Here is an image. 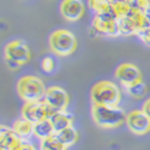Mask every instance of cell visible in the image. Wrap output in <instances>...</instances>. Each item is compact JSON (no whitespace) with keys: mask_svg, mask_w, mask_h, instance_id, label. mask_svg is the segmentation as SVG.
Segmentation results:
<instances>
[{"mask_svg":"<svg viewBox=\"0 0 150 150\" xmlns=\"http://www.w3.org/2000/svg\"><path fill=\"white\" fill-rule=\"evenodd\" d=\"M144 113H145V115L150 119V98H148L146 101L144 102V105H143V109H142Z\"/></svg>","mask_w":150,"mask_h":150,"instance_id":"d4e9b609","label":"cell"},{"mask_svg":"<svg viewBox=\"0 0 150 150\" xmlns=\"http://www.w3.org/2000/svg\"><path fill=\"white\" fill-rule=\"evenodd\" d=\"M127 115L119 107L93 106V119L97 126L102 129H115L126 122Z\"/></svg>","mask_w":150,"mask_h":150,"instance_id":"6da1fadb","label":"cell"},{"mask_svg":"<svg viewBox=\"0 0 150 150\" xmlns=\"http://www.w3.org/2000/svg\"><path fill=\"white\" fill-rule=\"evenodd\" d=\"M110 4H114V3H132V0H109Z\"/></svg>","mask_w":150,"mask_h":150,"instance_id":"83f0119b","label":"cell"},{"mask_svg":"<svg viewBox=\"0 0 150 150\" xmlns=\"http://www.w3.org/2000/svg\"><path fill=\"white\" fill-rule=\"evenodd\" d=\"M6 65L8 66L10 70H18V69L21 67L19 64H17V62L12 61V60H10V59H6Z\"/></svg>","mask_w":150,"mask_h":150,"instance_id":"484cf974","label":"cell"},{"mask_svg":"<svg viewBox=\"0 0 150 150\" xmlns=\"http://www.w3.org/2000/svg\"><path fill=\"white\" fill-rule=\"evenodd\" d=\"M117 79L126 88V86L142 81L141 70L133 64H121L115 70Z\"/></svg>","mask_w":150,"mask_h":150,"instance_id":"30bf717a","label":"cell"},{"mask_svg":"<svg viewBox=\"0 0 150 150\" xmlns=\"http://www.w3.org/2000/svg\"><path fill=\"white\" fill-rule=\"evenodd\" d=\"M118 27H119L120 35L129 36V35H133V34H136V35L139 34V30H138V28H137L136 23L129 16L118 19Z\"/></svg>","mask_w":150,"mask_h":150,"instance_id":"ac0fdd59","label":"cell"},{"mask_svg":"<svg viewBox=\"0 0 150 150\" xmlns=\"http://www.w3.org/2000/svg\"><path fill=\"white\" fill-rule=\"evenodd\" d=\"M126 125L129 130L134 134H145L150 131V119L143 110H132L127 114Z\"/></svg>","mask_w":150,"mask_h":150,"instance_id":"ba28073f","label":"cell"},{"mask_svg":"<svg viewBox=\"0 0 150 150\" xmlns=\"http://www.w3.org/2000/svg\"><path fill=\"white\" fill-rule=\"evenodd\" d=\"M121 98V93L118 85L109 81L98 82L93 86L91 100L93 103L97 106L118 107Z\"/></svg>","mask_w":150,"mask_h":150,"instance_id":"7a4b0ae2","label":"cell"},{"mask_svg":"<svg viewBox=\"0 0 150 150\" xmlns=\"http://www.w3.org/2000/svg\"><path fill=\"white\" fill-rule=\"evenodd\" d=\"M30 49L22 40H13L5 47V58L17 62L21 66L30 60Z\"/></svg>","mask_w":150,"mask_h":150,"instance_id":"8992f818","label":"cell"},{"mask_svg":"<svg viewBox=\"0 0 150 150\" xmlns=\"http://www.w3.org/2000/svg\"><path fill=\"white\" fill-rule=\"evenodd\" d=\"M43 100L55 113L57 112L66 110L69 106V101H70L69 94L66 93V90L60 88V86H55V85L49 86L47 89Z\"/></svg>","mask_w":150,"mask_h":150,"instance_id":"52a82bcc","label":"cell"},{"mask_svg":"<svg viewBox=\"0 0 150 150\" xmlns=\"http://www.w3.org/2000/svg\"><path fill=\"white\" fill-rule=\"evenodd\" d=\"M55 112L49 107L45 100L36 102H28L22 108V118L33 124H37L42 120L51 119Z\"/></svg>","mask_w":150,"mask_h":150,"instance_id":"5b68a950","label":"cell"},{"mask_svg":"<svg viewBox=\"0 0 150 150\" xmlns=\"http://www.w3.org/2000/svg\"><path fill=\"white\" fill-rule=\"evenodd\" d=\"M132 5L130 3H114L112 4V12L110 15L115 17L117 19L124 18L129 15V12L131 11Z\"/></svg>","mask_w":150,"mask_h":150,"instance_id":"ffe728a7","label":"cell"},{"mask_svg":"<svg viewBox=\"0 0 150 150\" xmlns=\"http://www.w3.org/2000/svg\"><path fill=\"white\" fill-rule=\"evenodd\" d=\"M23 144L22 138L13 129L1 126L0 130V150H17Z\"/></svg>","mask_w":150,"mask_h":150,"instance_id":"7c38bea8","label":"cell"},{"mask_svg":"<svg viewBox=\"0 0 150 150\" xmlns=\"http://www.w3.org/2000/svg\"><path fill=\"white\" fill-rule=\"evenodd\" d=\"M40 149L41 150H66L67 148L62 144L54 134L53 137H49L47 139L41 141Z\"/></svg>","mask_w":150,"mask_h":150,"instance_id":"44dd1931","label":"cell"},{"mask_svg":"<svg viewBox=\"0 0 150 150\" xmlns=\"http://www.w3.org/2000/svg\"><path fill=\"white\" fill-rule=\"evenodd\" d=\"M93 28L100 33L107 36H118L119 27H118V19L113 17L110 13L108 15H100L95 16L93 21Z\"/></svg>","mask_w":150,"mask_h":150,"instance_id":"9c48e42d","label":"cell"},{"mask_svg":"<svg viewBox=\"0 0 150 150\" xmlns=\"http://www.w3.org/2000/svg\"><path fill=\"white\" fill-rule=\"evenodd\" d=\"M51 122L53 125V129H54V133H59L62 130H65L70 126H72V122H73V117L67 113L66 110H62V112H57L51 117Z\"/></svg>","mask_w":150,"mask_h":150,"instance_id":"4fadbf2b","label":"cell"},{"mask_svg":"<svg viewBox=\"0 0 150 150\" xmlns=\"http://www.w3.org/2000/svg\"><path fill=\"white\" fill-rule=\"evenodd\" d=\"M34 134L41 141L47 139L49 137H53L55 133H54V129L51 120L46 119L37 124H34Z\"/></svg>","mask_w":150,"mask_h":150,"instance_id":"9a60e30c","label":"cell"},{"mask_svg":"<svg viewBox=\"0 0 150 150\" xmlns=\"http://www.w3.org/2000/svg\"><path fill=\"white\" fill-rule=\"evenodd\" d=\"M62 17L69 22H77L84 15V5L82 0H62L60 5Z\"/></svg>","mask_w":150,"mask_h":150,"instance_id":"8fae6325","label":"cell"},{"mask_svg":"<svg viewBox=\"0 0 150 150\" xmlns=\"http://www.w3.org/2000/svg\"><path fill=\"white\" fill-rule=\"evenodd\" d=\"M138 36H139V39L143 41L144 45H146V46L150 47V28H148V29L141 31V33L138 34Z\"/></svg>","mask_w":150,"mask_h":150,"instance_id":"cb8c5ba5","label":"cell"},{"mask_svg":"<svg viewBox=\"0 0 150 150\" xmlns=\"http://www.w3.org/2000/svg\"><path fill=\"white\" fill-rule=\"evenodd\" d=\"M41 67H42V70H43L45 72H47V73L52 72V71L54 70V67H55V61H54V59L51 58V57L43 58L42 61H41Z\"/></svg>","mask_w":150,"mask_h":150,"instance_id":"603a6c76","label":"cell"},{"mask_svg":"<svg viewBox=\"0 0 150 150\" xmlns=\"http://www.w3.org/2000/svg\"><path fill=\"white\" fill-rule=\"evenodd\" d=\"M17 150H35V148L31 145V144H28V143H23Z\"/></svg>","mask_w":150,"mask_h":150,"instance_id":"4316f807","label":"cell"},{"mask_svg":"<svg viewBox=\"0 0 150 150\" xmlns=\"http://www.w3.org/2000/svg\"><path fill=\"white\" fill-rule=\"evenodd\" d=\"M55 137L66 148H69V146H72L74 143L77 142V139H78V132H77V130L74 129L73 126H70V127H67L65 130H62L61 132L57 133Z\"/></svg>","mask_w":150,"mask_h":150,"instance_id":"e0dca14e","label":"cell"},{"mask_svg":"<svg viewBox=\"0 0 150 150\" xmlns=\"http://www.w3.org/2000/svg\"><path fill=\"white\" fill-rule=\"evenodd\" d=\"M88 5L95 16L108 15L112 12V4L109 0H88Z\"/></svg>","mask_w":150,"mask_h":150,"instance_id":"d6986e66","label":"cell"},{"mask_svg":"<svg viewBox=\"0 0 150 150\" xmlns=\"http://www.w3.org/2000/svg\"><path fill=\"white\" fill-rule=\"evenodd\" d=\"M125 89H126V91L130 94V96H132L134 98H142L146 94V85L143 81L131 84V85L126 86Z\"/></svg>","mask_w":150,"mask_h":150,"instance_id":"7402d4cb","label":"cell"},{"mask_svg":"<svg viewBox=\"0 0 150 150\" xmlns=\"http://www.w3.org/2000/svg\"><path fill=\"white\" fill-rule=\"evenodd\" d=\"M17 91L22 100L28 102H36L45 98L46 86L43 82L36 76H24L17 84Z\"/></svg>","mask_w":150,"mask_h":150,"instance_id":"3957f363","label":"cell"},{"mask_svg":"<svg viewBox=\"0 0 150 150\" xmlns=\"http://www.w3.org/2000/svg\"><path fill=\"white\" fill-rule=\"evenodd\" d=\"M127 16L133 19V22L136 23V25H137V28H138L139 33L150 28V18L145 15V12L143 10L136 7V6H132L131 11L129 12Z\"/></svg>","mask_w":150,"mask_h":150,"instance_id":"5bb4252c","label":"cell"},{"mask_svg":"<svg viewBox=\"0 0 150 150\" xmlns=\"http://www.w3.org/2000/svg\"><path fill=\"white\" fill-rule=\"evenodd\" d=\"M15 132L21 137L22 139H27L34 133V124L25 120V119H19L13 124V127Z\"/></svg>","mask_w":150,"mask_h":150,"instance_id":"2e32d148","label":"cell"},{"mask_svg":"<svg viewBox=\"0 0 150 150\" xmlns=\"http://www.w3.org/2000/svg\"><path fill=\"white\" fill-rule=\"evenodd\" d=\"M49 47L52 52L59 57H67L77 48V39L66 29L55 30L49 36Z\"/></svg>","mask_w":150,"mask_h":150,"instance_id":"277c9868","label":"cell"}]
</instances>
